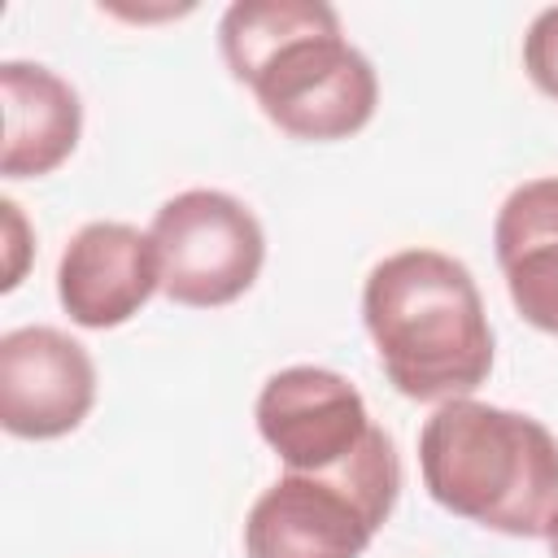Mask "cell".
<instances>
[{
	"mask_svg": "<svg viewBox=\"0 0 558 558\" xmlns=\"http://www.w3.org/2000/svg\"><path fill=\"white\" fill-rule=\"evenodd\" d=\"M161 292V266L148 227L122 218L83 222L57 257V305L83 331L131 323Z\"/></svg>",
	"mask_w": 558,
	"mask_h": 558,
	"instance_id": "8",
	"label": "cell"
},
{
	"mask_svg": "<svg viewBox=\"0 0 558 558\" xmlns=\"http://www.w3.org/2000/svg\"><path fill=\"white\" fill-rule=\"evenodd\" d=\"M545 545H549V558H558V527L549 532V541H545Z\"/></svg>",
	"mask_w": 558,
	"mask_h": 558,
	"instance_id": "13",
	"label": "cell"
},
{
	"mask_svg": "<svg viewBox=\"0 0 558 558\" xmlns=\"http://www.w3.org/2000/svg\"><path fill=\"white\" fill-rule=\"evenodd\" d=\"M0 218H4V279L0 292H13L26 279V266L35 257V231L13 196H0Z\"/></svg>",
	"mask_w": 558,
	"mask_h": 558,
	"instance_id": "12",
	"label": "cell"
},
{
	"mask_svg": "<svg viewBox=\"0 0 558 558\" xmlns=\"http://www.w3.org/2000/svg\"><path fill=\"white\" fill-rule=\"evenodd\" d=\"M161 296L183 310L235 305L266 266L262 218L222 187H187L161 201L148 222Z\"/></svg>",
	"mask_w": 558,
	"mask_h": 558,
	"instance_id": "5",
	"label": "cell"
},
{
	"mask_svg": "<svg viewBox=\"0 0 558 558\" xmlns=\"http://www.w3.org/2000/svg\"><path fill=\"white\" fill-rule=\"evenodd\" d=\"M493 257L514 314L558 336V174L523 179L493 218Z\"/></svg>",
	"mask_w": 558,
	"mask_h": 558,
	"instance_id": "10",
	"label": "cell"
},
{
	"mask_svg": "<svg viewBox=\"0 0 558 558\" xmlns=\"http://www.w3.org/2000/svg\"><path fill=\"white\" fill-rule=\"evenodd\" d=\"M523 74L527 83L558 105V4L541 9L523 31Z\"/></svg>",
	"mask_w": 558,
	"mask_h": 558,
	"instance_id": "11",
	"label": "cell"
},
{
	"mask_svg": "<svg viewBox=\"0 0 558 558\" xmlns=\"http://www.w3.org/2000/svg\"><path fill=\"white\" fill-rule=\"evenodd\" d=\"M222 65L262 118L301 144H336L371 126L379 74L323 0H235L218 17Z\"/></svg>",
	"mask_w": 558,
	"mask_h": 558,
	"instance_id": "1",
	"label": "cell"
},
{
	"mask_svg": "<svg viewBox=\"0 0 558 558\" xmlns=\"http://www.w3.org/2000/svg\"><path fill=\"white\" fill-rule=\"evenodd\" d=\"M362 327L384 379L423 405L475 397L497 357L493 323L466 262L410 244L379 257L362 283Z\"/></svg>",
	"mask_w": 558,
	"mask_h": 558,
	"instance_id": "2",
	"label": "cell"
},
{
	"mask_svg": "<svg viewBox=\"0 0 558 558\" xmlns=\"http://www.w3.org/2000/svg\"><path fill=\"white\" fill-rule=\"evenodd\" d=\"M427 497L484 532L549 541L558 527V436L523 410L458 397L418 427Z\"/></svg>",
	"mask_w": 558,
	"mask_h": 558,
	"instance_id": "3",
	"label": "cell"
},
{
	"mask_svg": "<svg viewBox=\"0 0 558 558\" xmlns=\"http://www.w3.org/2000/svg\"><path fill=\"white\" fill-rule=\"evenodd\" d=\"M253 423L283 471H331L375 432L357 384L314 362L266 375L253 401Z\"/></svg>",
	"mask_w": 558,
	"mask_h": 558,
	"instance_id": "6",
	"label": "cell"
},
{
	"mask_svg": "<svg viewBox=\"0 0 558 558\" xmlns=\"http://www.w3.org/2000/svg\"><path fill=\"white\" fill-rule=\"evenodd\" d=\"M401 497L384 427L331 471H283L244 514V558H362Z\"/></svg>",
	"mask_w": 558,
	"mask_h": 558,
	"instance_id": "4",
	"label": "cell"
},
{
	"mask_svg": "<svg viewBox=\"0 0 558 558\" xmlns=\"http://www.w3.org/2000/svg\"><path fill=\"white\" fill-rule=\"evenodd\" d=\"M0 100H4L0 174L9 183L57 174L83 140V100L74 83L44 61L9 57L0 61Z\"/></svg>",
	"mask_w": 558,
	"mask_h": 558,
	"instance_id": "9",
	"label": "cell"
},
{
	"mask_svg": "<svg viewBox=\"0 0 558 558\" xmlns=\"http://www.w3.org/2000/svg\"><path fill=\"white\" fill-rule=\"evenodd\" d=\"M96 362L87 344L48 323L0 336V427L13 440H61L96 405Z\"/></svg>",
	"mask_w": 558,
	"mask_h": 558,
	"instance_id": "7",
	"label": "cell"
}]
</instances>
